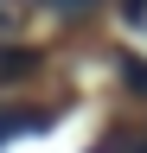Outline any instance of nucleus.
I'll list each match as a JSON object with an SVG mask.
<instances>
[{
  "label": "nucleus",
  "instance_id": "nucleus-4",
  "mask_svg": "<svg viewBox=\"0 0 147 153\" xmlns=\"http://www.w3.org/2000/svg\"><path fill=\"white\" fill-rule=\"evenodd\" d=\"M19 26H26V0H0V45H7Z\"/></svg>",
  "mask_w": 147,
  "mask_h": 153
},
{
  "label": "nucleus",
  "instance_id": "nucleus-2",
  "mask_svg": "<svg viewBox=\"0 0 147 153\" xmlns=\"http://www.w3.org/2000/svg\"><path fill=\"white\" fill-rule=\"evenodd\" d=\"M96 153H147V128H115V134H102Z\"/></svg>",
  "mask_w": 147,
  "mask_h": 153
},
{
  "label": "nucleus",
  "instance_id": "nucleus-7",
  "mask_svg": "<svg viewBox=\"0 0 147 153\" xmlns=\"http://www.w3.org/2000/svg\"><path fill=\"white\" fill-rule=\"evenodd\" d=\"M128 19H134V26H147V0H128Z\"/></svg>",
  "mask_w": 147,
  "mask_h": 153
},
{
  "label": "nucleus",
  "instance_id": "nucleus-5",
  "mask_svg": "<svg viewBox=\"0 0 147 153\" xmlns=\"http://www.w3.org/2000/svg\"><path fill=\"white\" fill-rule=\"evenodd\" d=\"M45 7L58 13V19H90V13L102 7V0H45Z\"/></svg>",
  "mask_w": 147,
  "mask_h": 153
},
{
  "label": "nucleus",
  "instance_id": "nucleus-3",
  "mask_svg": "<svg viewBox=\"0 0 147 153\" xmlns=\"http://www.w3.org/2000/svg\"><path fill=\"white\" fill-rule=\"evenodd\" d=\"M39 70V51H19V45H0V83H13V76Z\"/></svg>",
  "mask_w": 147,
  "mask_h": 153
},
{
  "label": "nucleus",
  "instance_id": "nucleus-6",
  "mask_svg": "<svg viewBox=\"0 0 147 153\" xmlns=\"http://www.w3.org/2000/svg\"><path fill=\"white\" fill-rule=\"evenodd\" d=\"M122 83L147 96V64H141V57H122Z\"/></svg>",
  "mask_w": 147,
  "mask_h": 153
},
{
  "label": "nucleus",
  "instance_id": "nucleus-1",
  "mask_svg": "<svg viewBox=\"0 0 147 153\" xmlns=\"http://www.w3.org/2000/svg\"><path fill=\"white\" fill-rule=\"evenodd\" d=\"M39 128H51L45 108H0V140H13V134H39Z\"/></svg>",
  "mask_w": 147,
  "mask_h": 153
}]
</instances>
